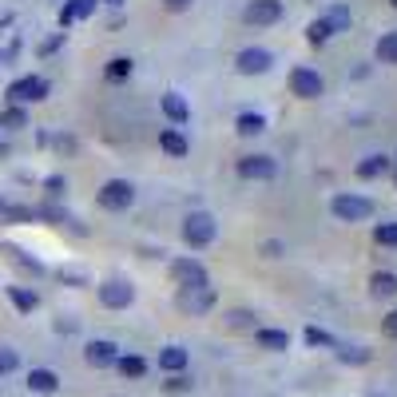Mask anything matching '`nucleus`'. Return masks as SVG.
Returning a JSON list of instances; mask_svg holds the SVG:
<instances>
[{"label":"nucleus","mask_w":397,"mask_h":397,"mask_svg":"<svg viewBox=\"0 0 397 397\" xmlns=\"http://www.w3.org/2000/svg\"><path fill=\"white\" fill-rule=\"evenodd\" d=\"M44 187H48V195H64V191H68V183H64L60 175H52L48 183H44Z\"/></svg>","instance_id":"nucleus-37"},{"label":"nucleus","mask_w":397,"mask_h":397,"mask_svg":"<svg viewBox=\"0 0 397 397\" xmlns=\"http://www.w3.org/2000/svg\"><path fill=\"white\" fill-rule=\"evenodd\" d=\"M374 56H377V64H397V32H381L377 36Z\"/></svg>","instance_id":"nucleus-20"},{"label":"nucleus","mask_w":397,"mask_h":397,"mask_svg":"<svg viewBox=\"0 0 397 397\" xmlns=\"http://www.w3.org/2000/svg\"><path fill=\"white\" fill-rule=\"evenodd\" d=\"M99 207L104 211H128L135 203V187H131L128 179H108L104 187H99Z\"/></svg>","instance_id":"nucleus-3"},{"label":"nucleus","mask_w":397,"mask_h":397,"mask_svg":"<svg viewBox=\"0 0 397 397\" xmlns=\"http://www.w3.org/2000/svg\"><path fill=\"white\" fill-rule=\"evenodd\" d=\"M48 96V79L44 76H24V79H16V84H12L9 88V99L12 104H40V99Z\"/></svg>","instance_id":"nucleus-7"},{"label":"nucleus","mask_w":397,"mask_h":397,"mask_svg":"<svg viewBox=\"0 0 397 397\" xmlns=\"http://www.w3.org/2000/svg\"><path fill=\"white\" fill-rule=\"evenodd\" d=\"M255 342H258V350H270V354L290 350V334H286V330H255Z\"/></svg>","instance_id":"nucleus-14"},{"label":"nucleus","mask_w":397,"mask_h":397,"mask_svg":"<svg viewBox=\"0 0 397 397\" xmlns=\"http://www.w3.org/2000/svg\"><path fill=\"white\" fill-rule=\"evenodd\" d=\"M116 369H119L123 377H131V381H135V377L147 374V362H143L139 354H119V357H116Z\"/></svg>","instance_id":"nucleus-22"},{"label":"nucleus","mask_w":397,"mask_h":397,"mask_svg":"<svg viewBox=\"0 0 397 397\" xmlns=\"http://www.w3.org/2000/svg\"><path fill=\"white\" fill-rule=\"evenodd\" d=\"M306 342H310V346H334V337H330L326 330H318V326L306 330Z\"/></svg>","instance_id":"nucleus-32"},{"label":"nucleus","mask_w":397,"mask_h":397,"mask_svg":"<svg viewBox=\"0 0 397 397\" xmlns=\"http://www.w3.org/2000/svg\"><path fill=\"white\" fill-rule=\"evenodd\" d=\"M337 357H342V362H369V350H362V346H354V350H337Z\"/></svg>","instance_id":"nucleus-34"},{"label":"nucleus","mask_w":397,"mask_h":397,"mask_svg":"<svg viewBox=\"0 0 397 397\" xmlns=\"http://www.w3.org/2000/svg\"><path fill=\"white\" fill-rule=\"evenodd\" d=\"M389 167H393V159L389 155H366L362 163H357V175L362 179H381Z\"/></svg>","instance_id":"nucleus-18"},{"label":"nucleus","mask_w":397,"mask_h":397,"mask_svg":"<svg viewBox=\"0 0 397 397\" xmlns=\"http://www.w3.org/2000/svg\"><path fill=\"white\" fill-rule=\"evenodd\" d=\"M4 211H9V207H4V198H0V215H4Z\"/></svg>","instance_id":"nucleus-39"},{"label":"nucleus","mask_w":397,"mask_h":397,"mask_svg":"<svg viewBox=\"0 0 397 397\" xmlns=\"http://www.w3.org/2000/svg\"><path fill=\"white\" fill-rule=\"evenodd\" d=\"M131 68H135V64H131L128 56H116V60H108V79H128V76H131Z\"/></svg>","instance_id":"nucleus-28"},{"label":"nucleus","mask_w":397,"mask_h":397,"mask_svg":"<svg viewBox=\"0 0 397 397\" xmlns=\"http://www.w3.org/2000/svg\"><path fill=\"white\" fill-rule=\"evenodd\" d=\"M159 147L167 151V155L183 159V155H187V151H191V143H187V139H183V135H179L175 128H163V131H159Z\"/></svg>","instance_id":"nucleus-17"},{"label":"nucleus","mask_w":397,"mask_h":397,"mask_svg":"<svg viewBox=\"0 0 397 397\" xmlns=\"http://www.w3.org/2000/svg\"><path fill=\"white\" fill-rule=\"evenodd\" d=\"M290 91H294L298 99H318L326 91V79L318 76L314 68H294L290 72Z\"/></svg>","instance_id":"nucleus-8"},{"label":"nucleus","mask_w":397,"mask_h":397,"mask_svg":"<svg viewBox=\"0 0 397 397\" xmlns=\"http://www.w3.org/2000/svg\"><path fill=\"white\" fill-rule=\"evenodd\" d=\"M175 306L183 310V314H207V310L215 306V290H211V282L207 286H183L175 298Z\"/></svg>","instance_id":"nucleus-5"},{"label":"nucleus","mask_w":397,"mask_h":397,"mask_svg":"<svg viewBox=\"0 0 397 397\" xmlns=\"http://www.w3.org/2000/svg\"><path fill=\"white\" fill-rule=\"evenodd\" d=\"M242 20H247V24H255V28L278 24V20H282V0H250L247 12H242Z\"/></svg>","instance_id":"nucleus-10"},{"label":"nucleus","mask_w":397,"mask_h":397,"mask_svg":"<svg viewBox=\"0 0 397 397\" xmlns=\"http://www.w3.org/2000/svg\"><path fill=\"white\" fill-rule=\"evenodd\" d=\"M322 20H326V28H330V32H346V28H350V9L334 4V9H330Z\"/></svg>","instance_id":"nucleus-25"},{"label":"nucleus","mask_w":397,"mask_h":397,"mask_svg":"<svg viewBox=\"0 0 397 397\" xmlns=\"http://www.w3.org/2000/svg\"><path fill=\"white\" fill-rule=\"evenodd\" d=\"M99 302L108 310H128L135 302V286L128 278H108V282H99Z\"/></svg>","instance_id":"nucleus-4"},{"label":"nucleus","mask_w":397,"mask_h":397,"mask_svg":"<svg viewBox=\"0 0 397 397\" xmlns=\"http://www.w3.org/2000/svg\"><path fill=\"white\" fill-rule=\"evenodd\" d=\"M374 242H377V247H397V223H377V227H374Z\"/></svg>","instance_id":"nucleus-27"},{"label":"nucleus","mask_w":397,"mask_h":397,"mask_svg":"<svg viewBox=\"0 0 397 397\" xmlns=\"http://www.w3.org/2000/svg\"><path fill=\"white\" fill-rule=\"evenodd\" d=\"M235 68H238V76H267L274 68V56L267 48H242L235 56Z\"/></svg>","instance_id":"nucleus-6"},{"label":"nucleus","mask_w":397,"mask_h":397,"mask_svg":"<svg viewBox=\"0 0 397 397\" xmlns=\"http://www.w3.org/2000/svg\"><path fill=\"white\" fill-rule=\"evenodd\" d=\"M330 36H334V32L326 28V20H322V16L310 20V28H306V40H310V44H326Z\"/></svg>","instance_id":"nucleus-29"},{"label":"nucleus","mask_w":397,"mask_h":397,"mask_svg":"<svg viewBox=\"0 0 397 397\" xmlns=\"http://www.w3.org/2000/svg\"><path fill=\"white\" fill-rule=\"evenodd\" d=\"M282 242H278V238H267V242H262V258H282Z\"/></svg>","instance_id":"nucleus-35"},{"label":"nucleus","mask_w":397,"mask_h":397,"mask_svg":"<svg viewBox=\"0 0 397 397\" xmlns=\"http://www.w3.org/2000/svg\"><path fill=\"white\" fill-rule=\"evenodd\" d=\"M116 357H119V350H116V342H108V337H96V342L84 346V362H88L91 369L116 366Z\"/></svg>","instance_id":"nucleus-12"},{"label":"nucleus","mask_w":397,"mask_h":397,"mask_svg":"<svg viewBox=\"0 0 397 397\" xmlns=\"http://www.w3.org/2000/svg\"><path fill=\"white\" fill-rule=\"evenodd\" d=\"M28 389H32V393H56V389H60V374H56V369H44V366L32 369V374H28Z\"/></svg>","instance_id":"nucleus-16"},{"label":"nucleus","mask_w":397,"mask_h":397,"mask_svg":"<svg viewBox=\"0 0 397 397\" xmlns=\"http://www.w3.org/2000/svg\"><path fill=\"white\" fill-rule=\"evenodd\" d=\"M96 4H99V0H72V4H64V12H60V24L68 28L72 20H84V16H91V12H96Z\"/></svg>","instance_id":"nucleus-21"},{"label":"nucleus","mask_w":397,"mask_h":397,"mask_svg":"<svg viewBox=\"0 0 397 397\" xmlns=\"http://www.w3.org/2000/svg\"><path fill=\"white\" fill-rule=\"evenodd\" d=\"M9 298H12V306H16L20 314H32V310L40 306L36 290H24V286H9Z\"/></svg>","instance_id":"nucleus-24"},{"label":"nucleus","mask_w":397,"mask_h":397,"mask_svg":"<svg viewBox=\"0 0 397 397\" xmlns=\"http://www.w3.org/2000/svg\"><path fill=\"white\" fill-rule=\"evenodd\" d=\"M108 4H123V0H108Z\"/></svg>","instance_id":"nucleus-40"},{"label":"nucleus","mask_w":397,"mask_h":397,"mask_svg":"<svg viewBox=\"0 0 397 397\" xmlns=\"http://www.w3.org/2000/svg\"><path fill=\"white\" fill-rule=\"evenodd\" d=\"M191 362V354L183 346H167V350H159V369H167V374H183Z\"/></svg>","instance_id":"nucleus-15"},{"label":"nucleus","mask_w":397,"mask_h":397,"mask_svg":"<svg viewBox=\"0 0 397 397\" xmlns=\"http://www.w3.org/2000/svg\"><path fill=\"white\" fill-rule=\"evenodd\" d=\"M393 163H397V159H393Z\"/></svg>","instance_id":"nucleus-42"},{"label":"nucleus","mask_w":397,"mask_h":397,"mask_svg":"<svg viewBox=\"0 0 397 397\" xmlns=\"http://www.w3.org/2000/svg\"><path fill=\"white\" fill-rule=\"evenodd\" d=\"M215 235H218V227H215V218H211L207 211H191V215L183 218V242H187L191 250L211 247Z\"/></svg>","instance_id":"nucleus-1"},{"label":"nucleus","mask_w":397,"mask_h":397,"mask_svg":"<svg viewBox=\"0 0 397 397\" xmlns=\"http://www.w3.org/2000/svg\"><path fill=\"white\" fill-rule=\"evenodd\" d=\"M389 4H393V9H397V0H389Z\"/></svg>","instance_id":"nucleus-41"},{"label":"nucleus","mask_w":397,"mask_h":397,"mask_svg":"<svg viewBox=\"0 0 397 397\" xmlns=\"http://www.w3.org/2000/svg\"><path fill=\"white\" fill-rule=\"evenodd\" d=\"M330 211H334V218H342V223H362V218L374 215V203H369L366 195H334L330 198Z\"/></svg>","instance_id":"nucleus-2"},{"label":"nucleus","mask_w":397,"mask_h":397,"mask_svg":"<svg viewBox=\"0 0 397 397\" xmlns=\"http://www.w3.org/2000/svg\"><path fill=\"white\" fill-rule=\"evenodd\" d=\"M238 175L242 179H255V183H267V179H274L278 175V163H274V155H242L238 159Z\"/></svg>","instance_id":"nucleus-9"},{"label":"nucleus","mask_w":397,"mask_h":397,"mask_svg":"<svg viewBox=\"0 0 397 397\" xmlns=\"http://www.w3.org/2000/svg\"><path fill=\"white\" fill-rule=\"evenodd\" d=\"M381 334L397 337V310H389V314H386V322H381Z\"/></svg>","instance_id":"nucleus-36"},{"label":"nucleus","mask_w":397,"mask_h":397,"mask_svg":"<svg viewBox=\"0 0 397 397\" xmlns=\"http://www.w3.org/2000/svg\"><path fill=\"white\" fill-rule=\"evenodd\" d=\"M235 131L238 135H262V131H267V119L258 116V111H242V116L235 119Z\"/></svg>","instance_id":"nucleus-23"},{"label":"nucleus","mask_w":397,"mask_h":397,"mask_svg":"<svg viewBox=\"0 0 397 397\" xmlns=\"http://www.w3.org/2000/svg\"><path fill=\"white\" fill-rule=\"evenodd\" d=\"M191 4H195V0H163V9L167 12H187Z\"/></svg>","instance_id":"nucleus-38"},{"label":"nucleus","mask_w":397,"mask_h":397,"mask_svg":"<svg viewBox=\"0 0 397 397\" xmlns=\"http://www.w3.org/2000/svg\"><path fill=\"white\" fill-rule=\"evenodd\" d=\"M227 326H230V330L255 326V314H250V310H230V314H227Z\"/></svg>","instance_id":"nucleus-31"},{"label":"nucleus","mask_w":397,"mask_h":397,"mask_svg":"<svg viewBox=\"0 0 397 397\" xmlns=\"http://www.w3.org/2000/svg\"><path fill=\"white\" fill-rule=\"evenodd\" d=\"M0 128H12V131L28 128V111H24V108H16V104H12V108L4 111V116H0Z\"/></svg>","instance_id":"nucleus-26"},{"label":"nucleus","mask_w":397,"mask_h":397,"mask_svg":"<svg viewBox=\"0 0 397 397\" xmlns=\"http://www.w3.org/2000/svg\"><path fill=\"white\" fill-rule=\"evenodd\" d=\"M369 294L374 298H393L397 294V274L393 270H377V274L369 278Z\"/></svg>","instance_id":"nucleus-19"},{"label":"nucleus","mask_w":397,"mask_h":397,"mask_svg":"<svg viewBox=\"0 0 397 397\" xmlns=\"http://www.w3.org/2000/svg\"><path fill=\"white\" fill-rule=\"evenodd\" d=\"M159 104H163V116H167L171 123H187V119H191V104L179 96V91H167Z\"/></svg>","instance_id":"nucleus-13"},{"label":"nucleus","mask_w":397,"mask_h":397,"mask_svg":"<svg viewBox=\"0 0 397 397\" xmlns=\"http://www.w3.org/2000/svg\"><path fill=\"white\" fill-rule=\"evenodd\" d=\"M9 255L16 258V262H20V267H24V270H32V274H40V270H44V267H40V262H36V258H28V255H24V250H9Z\"/></svg>","instance_id":"nucleus-33"},{"label":"nucleus","mask_w":397,"mask_h":397,"mask_svg":"<svg viewBox=\"0 0 397 397\" xmlns=\"http://www.w3.org/2000/svg\"><path fill=\"white\" fill-rule=\"evenodd\" d=\"M171 278L179 286H207V270H203L198 258H175L171 262Z\"/></svg>","instance_id":"nucleus-11"},{"label":"nucleus","mask_w":397,"mask_h":397,"mask_svg":"<svg viewBox=\"0 0 397 397\" xmlns=\"http://www.w3.org/2000/svg\"><path fill=\"white\" fill-rule=\"evenodd\" d=\"M16 366H20V354H16L12 346H0V377H4V374H12Z\"/></svg>","instance_id":"nucleus-30"}]
</instances>
